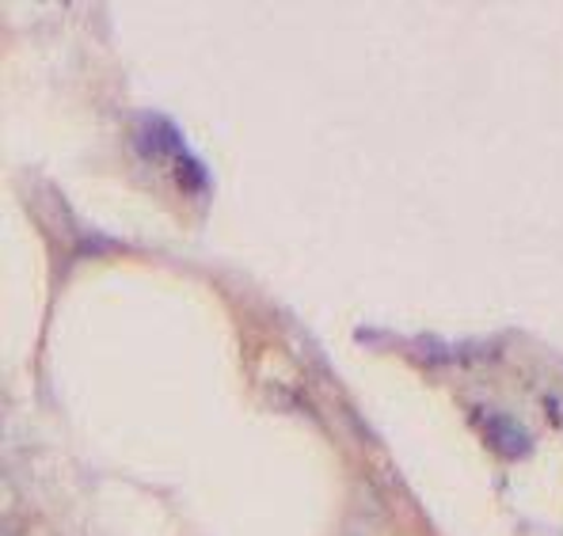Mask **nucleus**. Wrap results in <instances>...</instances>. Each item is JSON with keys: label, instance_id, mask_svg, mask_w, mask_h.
I'll return each instance as SVG.
<instances>
[{"label": "nucleus", "instance_id": "nucleus-1", "mask_svg": "<svg viewBox=\"0 0 563 536\" xmlns=\"http://www.w3.org/2000/svg\"><path fill=\"white\" fill-rule=\"evenodd\" d=\"M4 536H27V533H23L20 525H8V529H4Z\"/></svg>", "mask_w": 563, "mask_h": 536}]
</instances>
